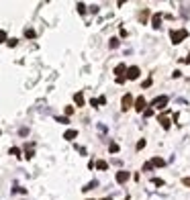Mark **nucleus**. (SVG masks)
I'll list each match as a JSON object with an SVG mask.
<instances>
[{
  "mask_svg": "<svg viewBox=\"0 0 190 200\" xmlns=\"http://www.w3.org/2000/svg\"><path fill=\"white\" fill-rule=\"evenodd\" d=\"M170 37H172V41H174V43H182V41H184V39L188 37V31H186V29H180V31H172V33H170Z\"/></svg>",
  "mask_w": 190,
  "mask_h": 200,
  "instance_id": "1",
  "label": "nucleus"
},
{
  "mask_svg": "<svg viewBox=\"0 0 190 200\" xmlns=\"http://www.w3.org/2000/svg\"><path fill=\"white\" fill-rule=\"evenodd\" d=\"M166 104H168V96H157L156 100L151 102L153 110H162V108H166Z\"/></svg>",
  "mask_w": 190,
  "mask_h": 200,
  "instance_id": "2",
  "label": "nucleus"
},
{
  "mask_svg": "<svg viewBox=\"0 0 190 200\" xmlns=\"http://www.w3.org/2000/svg\"><path fill=\"white\" fill-rule=\"evenodd\" d=\"M139 74H141V71H139V68H137V65L127 68V78H129V80H137V78H139Z\"/></svg>",
  "mask_w": 190,
  "mask_h": 200,
  "instance_id": "3",
  "label": "nucleus"
},
{
  "mask_svg": "<svg viewBox=\"0 0 190 200\" xmlns=\"http://www.w3.org/2000/svg\"><path fill=\"white\" fill-rule=\"evenodd\" d=\"M145 108H147L145 98H143V96H139V98L135 100V110H137V112H141V110H145Z\"/></svg>",
  "mask_w": 190,
  "mask_h": 200,
  "instance_id": "4",
  "label": "nucleus"
},
{
  "mask_svg": "<svg viewBox=\"0 0 190 200\" xmlns=\"http://www.w3.org/2000/svg\"><path fill=\"white\" fill-rule=\"evenodd\" d=\"M157 123H159L164 129H170V112H164L162 117L157 118Z\"/></svg>",
  "mask_w": 190,
  "mask_h": 200,
  "instance_id": "5",
  "label": "nucleus"
},
{
  "mask_svg": "<svg viewBox=\"0 0 190 200\" xmlns=\"http://www.w3.org/2000/svg\"><path fill=\"white\" fill-rule=\"evenodd\" d=\"M121 104H123V106H121L123 110H129V108H131V104H133V96H131V94H125Z\"/></svg>",
  "mask_w": 190,
  "mask_h": 200,
  "instance_id": "6",
  "label": "nucleus"
},
{
  "mask_svg": "<svg viewBox=\"0 0 190 200\" xmlns=\"http://www.w3.org/2000/svg\"><path fill=\"white\" fill-rule=\"evenodd\" d=\"M127 180H129V172H125V170L117 172V182H119V184H125Z\"/></svg>",
  "mask_w": 190,
  "mask_h": 200,
  "instance_id": "7",
  "label": "nucleus"
},
{
  "mask_svg": "<svg viewBox=\"0 0 190 200\" xmlns=\"http://www.w3.org/2000/svg\"><path fill=\"white\" fill-rule=\"evenodd\" d=\"M78 137V131H74V129H70L64 133V139H67V141H72V139H76Z\"/></svg>",
  "mask_w": 190,
  "mask_h": 200,
  "instance_id": "8",
  "label": "nucleus"
},
{
  "mask_svg": "<svg viewBox=\"0 0 190 200\" xmlns=\"http://www.w3.org/2000/svg\"><path fill=\"white\" fill-rule=\"evenodd\" d=\"M164 164H166V161H164L162 157H153V159L149 161V165H151V167H159V165H164Z\"/></svg>",
  "mask_w": 190,
  "mask_h": 200,
  "instance_id": "9",
  "label": "nucleus"
},
{
  "mask_svg": "<svg viewBox=\"0 0 190 200\" xmlns=\"http://www.w3.org/2000/svg\"><path fill=\"white\" fill-rule=\"evenodd\" d=\"M123 71H127V68H125V63H119V65L114 68V74H117V78H121V76H123Z\"/></svg>",
  "mask_w": 190,
  "mask_h": 200,
  "instance_id": "10",
  "label": "nucleus"
},
{
  "mask_svg": "<svg viewBox=\"0 0 190 200\" xmlns=\"http://www.w3.org/2000/svg\"><path fill=\"white\" fill-rule=\"evenodd\" d=\"M74 100H76V104H78V106H84V94H82V92H76Z\"/></svg>",
  "mask_w": 190,
  "mask_h": 200,
  "instance_id": "11",
  "label": "nucleus"
},
{
  "mask_svg": "<svg viewBox=\"0 0 190 200\" xmlns=\"http://www.w3.org/2000/svg\"><path fill=\"white\" fill-rule=\"evenodd\" d=\"M151 25H153V27H159V25H162V14H153V19H151Z\"/></svg>",
  "mask_w": 190,
  "mask_h": 200,
  "instance_id": "12",
  "label": "nucleus"
},
{
  "mask_svg": "<svg viewBox=\"0 0 190 200\" xmlns=\"http://www.w3.org/2000/svg\"><path fill=\"white\" fill-rule=\"evenodd\" d=\"M96 186H98V182H96V180H92L90 184H86V188H84V192H88V190H94Z\"/></svg>",
  "mask_w": 190,
  "mask_h": 200,
  "instance_id": "13",
  "label": "nucleus"
},
{
  "mask_svg": "<svg viewBox=\"0 0 190 200\" xmlns=\"http://www.w3.org/2000/svg\"><path fill=\"white\" fill-rule=\"evenodd\" d=\"M94 165H96L98 170H102V172H104V170L108 167V164H106V161H102V159H100V161H96V164H94Z\"/></svg>",
  "mask_w": 190,
  "mask_h": 200,
  "instance_id": "14",
  "label": "nucleus"
},
{
  "mask_svg": "<svg viewBox=\"0 0 190 200\" xmlns=\"http://www.w3.org/2000/svg\"><path fill=\"white\" fill-rule=\"evenodd\" d=\"M108 45H111V49H117V47H119V39H117V37H112Z\"/></svg>",
  "mask_w": 190,
  "mask_h": 200,
  "instance_id": "15",
  "label": "nucleus"
},
{
  "mask_svg": "<svg viewBox=\"0 0 190 200\" xmlns=\"http://www.w3.org/2000/svg\"><path fill=\"white\" fill-rule=\"evenodd\" d=\"M108 151H111V153H117V151H119V145H117V143H111V145H108Z\"/></svg>",
  "mask_w": 190,
  "mask_h": 200,
  "instance_id": "16",
  "label": "nucleus"
},
{
  "mask_svg": "<svg viewBox=\"0 0 190 200\" xmlns=\"http://www.w3.org/2000/svg\"><path fill=\"white\" fill-rule=\"evenodd\" d=\"M25 35L29 37V39H33V37H35V31H33V29H27V31H25Z\"/></svg>",
  "mask_w": 190,
  "mask_h": 200,
  "instance_id": "17",
  "label": "nucleus"
},
{
  "mask_svg": "<svg viewBox=\"0 0 190 200\" xmlns=\"http://www.w3.org/2000/svg\"><path fill=\"white\" fill-rule=\"evenodd\" d=\"M78 12H80V14H84V12H86V6H84L82 2H78Z\"/></svg>",
  "mask_w": 190,
  "mask_h": 200,
  "instance_id": "18",
  "label": "nucleus"
},
{
  "mask_svg": "<svg viewBox=\"0 0 190 200\" xmlns=\"http://www.w3.org/2000/svg\"><path fill=\"white\" fill-rule=\"evenodd\" d=\"M143 114H145V117H151V114H153V108H145Z\"/></svg>",
  "mask_w": 190,
  "mask_h": 200,
  "instance_id": "19",
  "label": "nucleus"
},
{
  "mask_svg": "<svg viewBox=\"0 0 190 200\" xmlns=\"http://www.w3.org/2000/svg\"><path fill=\"white\" fill-rule=\"evenodd\" d=\"M55 120H57V123H61V125H67V118H64V117H57Z\"/></svg>",
  "mask_w": 190,
  "mask_h": 200,
  "instance_id": "20",
  "label": "nucleus"
},
{
  "mask_svg": "<svg viewBox=\"0 0 190 200\" xmlns=\"http://www.w3.org/2000/svg\"><path fill=\"white\" fill-rule=\"evenodd\" d=\"M4 41H6V33H4V31H0V43H4Z\"/></svg>",
  "mask_w": 190,
  "mask_h": 200,
  "instance_id": "21",
  "label": "nucleus"
},
{
  "mask_svg": "<svg viewBox=\"0 0 190 200\" xmlns=\"http://www.w3.org/2000/svg\"><path fill=\"white\" fill-rule=\"evenodd\" d=\"M143 147H145V141H143V139H141V141L137 143V149H143Z\"/></svg>",
  "mask_w": 190,
  "mask_h": 200,
  "instance_id": "22",
  "label": "nucleus"
},
{
  "mask_svg": "<svg viewBox=\"0 0 190 200\" xmlns=\"http://www.w3.org/2000/svg\"><path fill=\"white\" fill-rule=\"evenodd\" d=\"M74 112V106H66V114H72Z\"/></svg>",
  "mask_w": 190,
  "mask_h": 200,
  "instance_id": "23",
  "label": "nucleus"
},
{
  "mask_svg": "<svg viewBox=\"0 0 190 200\" xmlns=\"http://www.w3.org/2000/svg\"><path fill=\"white\" fill-rule=\"evenodd\" d=\"M153 184H156V186H164V180H157V178H156V180H153Z\"/></svg>",
  "mask_w": 190,
  "mask_h": 200,
  "instance_id": "24",
  "label": "nucleus"
},
{
  "mask_svg": "<svg viewBox=\"0 0 190 200\" xmlns=\"http://www.w3.org/2000/svg\"><path fill=\"white\" fill-rule=\"evenodd\" d=\"M149 86H151V78H149V80H145V82H143V88H149Z\"/></svg>",
  "mask_w": 190,
  "mask_h": 200,
  "instance_id": "25",
  "label": "nucleus"
},
{
  "mask_svg": "<svg viewBox=\"0 0 190 200\" xmlns=\"http://www.w3.org/2000/svg\"><path fill=\"white\" fill-rule=\"evenodd\" d=\"M182 184H184V186H190V178H184V180H182Z\"/></svg>",
  "mask_w": 190,
  "mask_h": 200,
  "instance_id": "26",
  "label": "nucleus"
},
{
  "mask_svg": "<svg viewBox=\"0 0 190 200\" xmlns=\"http://www.w3.org/2000/svg\"><path fill=\"white\" fill-rule=\"evenodd\" d=\"M184 61H188V63H190V55H188V57H186V59H184Z\"/></svg>",
  "mask_w": 190,
  "mask_h": 200,
  "instance_id": "27",
  "label": "nucleus"
},
{
  "mask_svg": "<svg viewBox=\"0 0 190 200\" xmlns=\"http://www.w3.org/2000/svg\"><path fill=\"white\" fill-rule=\"evenodd\" d=\"M102 200H112V198H102Z\"/></svg>",
  "mask_w": 190,
  "mask_h": 200,
  "instance_id": "28",
  "label": "nucleus"
}]
</instances>
